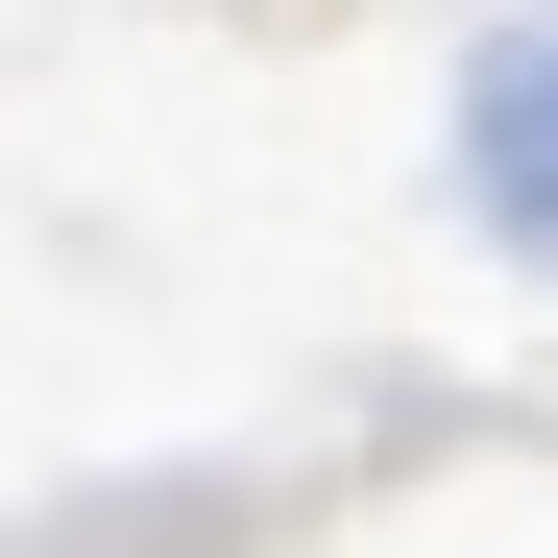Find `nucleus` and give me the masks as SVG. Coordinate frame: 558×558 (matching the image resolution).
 Segmentation results:
<instances>
[{
    "instance_id": "nucleus-1",
    "label": "nucleus",
    "mask_w": 558,
    "mask_h": 558,
    "mask_svg": "<svg viewBox=\"0 0 558 558\" xmlns=\"http://www.w3.org/2000/svg\"><path fill=\"white\" fill-rule=\"evenodd\" d=\"M461 170H486V219L558 267V25H510V49H486V98H461Z\"/></svg>"
}]
</instances>
